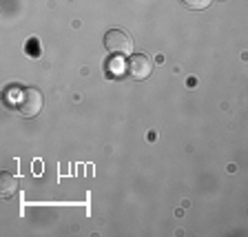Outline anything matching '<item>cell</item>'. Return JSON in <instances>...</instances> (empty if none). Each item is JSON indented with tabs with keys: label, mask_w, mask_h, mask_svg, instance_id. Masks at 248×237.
<instances>
[{
	"label": "cell",
	"mask_w": 248,
	"mask_h": 237,
	"mask_svg": "<svg viewBox=\"0 0 248 237\" xmlns=\"http://www.w3.org/2000/svg\"><path fill=\"white\" fill-rule=\"evenodd\" d=\"M42 104H45V98L42 93L33 87H22L18 91V102H16V111L22 115V118H36L42 111Z\"/></svg>",
	"instance_id": "obj_1"
},
{
	"label": "cell",
	"mask_w": 248,
	"mask_h": 237,
	"mask_svg": "<svg viewBox=\"0 0 248 237\" xmlns=\"http://www.w3.org/2000/svg\"><path fill=\"white\" fill-rule=\"evenodd\" d=\"M104 47L108 53L115 58H129L133 56V38L122 29H108L104 33Z\"/></svg>",
	"instance_id": "obj_2"
},
{
	"label": "cell",
	"mask_w": 248,
	"mask_h": 237,
	"mask_svg": "<svg viewBox=\"0 0 248 237\" xmlns=\"http://www.w3.org/2000/svg\"><path fill=\"white\" fill-rule=\"evenodd\" d=\"M153 71V62L146 53H133L129 56V76L133 80H146Z\"/></svg>",
	"instance_id": "obj_3"
},
{
	"label": "cell",
	"mask_w": 248,
	"mask_h": 237,
	"mask_svg": "<svg viewBox=\"0 0 248 237\" xmlns=\"http://www.w3.org/2000/svg\"><path fill=\"white\" fill-rule=\"evenodd\" d=\"M0 191H2L5 200H11L16 195V191H18V177L14 173H9V171H2L0 173Z\"/></svg>",
	"instance_id": "obj_4"
},
{
	"label": "cell",
	"mask_w": 248,
	"mask_h": 237,
	"mask_svg": "<svg viewBox=\"0 0 248 237\" xmlns=\"http://www.w3.org/2000/svg\"><path fill=\"white\" fill-rule=\"evenodd\" d=\"M213 0H182V5L186 7V9H193V11H202L206 9L208 5H211Z\"/></svg>",
	"instance_id": "obj_5"
},
{
	"label": "cell",
	"mask_w": 248,
	"mask_h": 237,
	"mask_svg": "<svg viewBox=\"0 0 248 237\" xmlns=\"http://www.w3.org/2000/svg\"><path fill=\"white\" fill-rule=\"evenodd\" d=\"M29 56L31 58H38V56H40V45H38L36 40L29 42Z\"/></svg>",
	"instance_id": "obj_6"
}]
</instances>
